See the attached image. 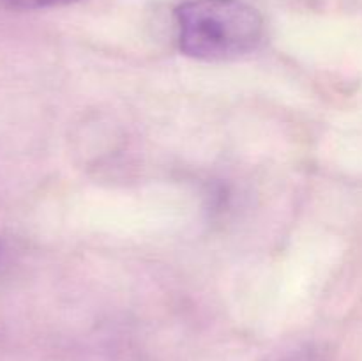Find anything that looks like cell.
Returning a JSON list of instances; mask_svg holds the SVG:
<instances>
[{"mask_svg":"<svg viewBox=\"0 0 362 361\" xmlns=\"http://www.w3.org/2000/svg\"><path fill=\"white\" fill-rule=\"evenodd\" d=\"M179 46L200 60H230L264 38L262 14L244 0H187L175 9Z\"/></svg>","mask_w":362,"mask_h":361,"instance_id":"6da1fadb","label":"cell"},{"mask_svg":"<svg viewBox=\"0 0 362 361\" xmlns=\"http://www.w3.org/2000/svg\"><path fill=\"white\" fill-rule=\"evenodd\" d=\"M78 0H0V4L11 9H46V7H59L67 6V4H74Z\"/></svg>","mask_w":362,"mask_h":361,"instance_id":"7a4b0ae2","label":"cell"},{"mask_svg":"<svg viewBox=\"0 0 362 361\" xmlns=\"http://www.w3.org/2000/svg\"><path fill=\"white\" fill-rule=\"evenodd\" d=\"M293 361H313V360H311V357H308V356H303V357H296Z\"/></svg>","mask_w":362,"mask_h":361,"instance_id":"3957f363","label":"cell"},{"mask_svg":"<svg viewBox=\"0 0 362 361\" xmlns=\"http://www.w3.org/2000/svg\"><path fill=\"white\" fill-rule=\"evenodd\" d=\"M0 253H2V246H0Z\"/></svg>","mask_w":362,"mask_h":361,"instance_id":"277c9868","label":"cell"}]
</instances>
